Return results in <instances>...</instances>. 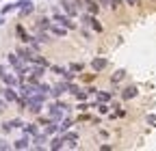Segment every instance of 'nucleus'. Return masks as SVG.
<instances>
[{"label": "nucleus", "instance_id": "obj_10", "mask_svg": "<svg viewBox=\"0 0 156 151\" xmlns=\"http://www.w3.org/2000/svg\"><path fill=\"white\" fill-rule=\"evenodd\" d=\"M0 24H5V20H2V17H0Z\"/></svg>", "mask_w": 156, "mask_h": 151}, {"label": "nucleus", "instance_id": "obj_2", "mask_svg": "<svg viewBox=\"0 0 156 151\" xmlns=\"http://www.w3.org/2000/svg\"><path fill=\"white\" fill-rule=\"evenodd\" d=\"M122 2H124V0H108V7H111V9H117Z\"/></svg>", "mask_w": 156, "mask_h": 151}, {"label": "nucleus", "instance_id": "obj_3", "mask_svg": "<svg viewBox=\"0 0 156 151\" xmlns=\"http://www.w3.org/2000/svg\"><path fill=\"white\" fill-rule=\"evenodd\" d=\"M124 76H126V73H124V71H117V73H115V76H113V82H119V80H122V78H124Z\"/></svg>", "mask_w": 156, "mask_h": 151}, {"label": "nucleus", "instance_id": "obj_8", "mask_svg": "<svg viewBox=\"0 0 156 151\" xmlns=\"http://www.w3.org/2000/svg\"><path fill=\"white\" fill-rule=\"evenodd\" d=\"M147 123H152V125H156V117H154V115H150V117H147Z\"/></svg>", "mask_w": 156, "mask_h": 151}, {"label": "nucleus", "instance_id": "obj_7", "mask_svg": "<svg viewBox=\"0 0 156 151\" xmlns=\"http://www.w3.org/2000/svg\"><path fill=\"white\" fill-rule=\"evenodd\" d=\"M124 2H126L128 7H136V5H139V2H141V0H124Z\"/></svg>", "mask_w": 156, "mask_h": 151}, {"label": "nucleus", "instance_id": "obj_9", "mask_svg": "<svg viewBox=\"0 0 156 151\" xmlns=\"http://www.w3.org/2000/svg\"><path fill=\"white\" fill-rule=\"evenodd\" d=\"M98 5H102V7H106V5H108V0H98Z\"/></svg>", "mask_w": 156, "mask_h": 151}, {"label": "nucleus", "instance_id": "obj_1", "mask_svg": "<svg viewBox=\"0 0 156 151\" xmlns=\"http://www.w3.org/2000/svg\"><path fill=\"white\" fill-rule=\"evenodd\" d=\"M122 97H124V99H132V97H136V86H128V89L122 93Z\"/></svg>", "mask_w": 156, "mask_h": 151}, {"label": "nucleus", "instance_id": "obj_4", "mask_svg": "<svg viewBox=\"0 0 156 151\" xmlns=\"http://www.w3.org/2000/svg\"><path fill=\"white\" fill-rule=\"evenodd\" d=\"M5 95H7V99H15V93H13L11 89H7V91H5Z\"/></svg>", "mask_w": 156, "mask_h": 151}, {"label": "nucleus", "instance_id": "obj_6", "mask_svg": "<svg viewBox=\"0 0 156 151\" xmlns=\"http://www.w3.org/2000/svg\"><path fill=\"white\" fill-rule=\"evenodd\" d=\"M15 147H17V149H24V147H26V138H22V140H17V143H15Z\"/></svg>", "mask_w": 156, "mask_h": 151}, {"label": "nucleus", "instance_id": "obj_5", "mask_svg": "<svg viewBox=\"0 0 156 151\" xmlns=\"http://www.w3.org/2000/svg\"><path fill=\"white\" fill-rule=\"evenodd\" d=\"M104 65H106V61H95V63H93V67H95V69H102Z\"/></svg>", "mask_w": 156, "mask_h": 151}]
</instances>
